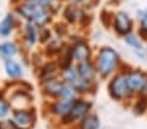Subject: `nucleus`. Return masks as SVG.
Wrapping results in <instances>:
<instances>
[{"mask_svg": "<svg viewBox=\"0 0 147 129\" xmlns=\"http://www.w3.org/2000/svg\"><path fill=\"white\" fill-rule=\"evenodd\" d=\"M18 11H20V13L22 14V16H25L28 20L34 21V22L38 24V25H45L48 21L47 12L45 11L43 7H40L38 3H35L34 0H31L30 4H28V5H22Z\"/></svg>", "mask_w": 147, "mask_h": 129, "instance_id": "nucleus-1", "label": "nucleus"}, {"mask_svg": "<svg viewBox=\"0 0 147 129\" xmlns=\"http://www.w3.org/2000/svg\"><path fill=\"white\" fill-rule=\"evenodd\" d=\"M117 64V53L113 50L104 48L99 55L98 60V70L102 73L103 76H107L108 73L113 70L115 65Z\"/></svg>", "mask_w": 147, "mask_h": 129, "instance_id": "nucleus-2", "label": "nucleus"}, {"mask_svg": "<svg viewBox=\"0 0 147 129\" xmlns=\"http://www.w3.org/2000/svg\"><path fill=\"white\" fill-rule=\"evenodd\" d=\"M65 78L72 84L73 87H77V89H86L89 86V80L83 78L78 73V70L74 68H70L65 72Z\"/></svg>", "mask_w": 147, "mask_h": 129, "instance_id": "nucleus-3", "label": "nucleus"}, {"mask_svg": "<svg viewBox=\"0 0 147 129\" xmlns=\"http://www.w3.org/2000/svg\"><path fill=\"white\" fill-rule=\"evenodd\" d=\"M128 82H126V78L122 76L117 77L113 82L111 84V91L112 95L116 97V98H122V97L126 95L128 93Z\"/></svg>", "mask_w": 147, "mask_h": 129, "instance_id": "nucleus-4", "label": "nucleus"}, {"mask_svg": "<svg viewBox=\"0 0 147 129\" xmlns=\"http://www.w3.org/2000/svg\"><path fill=\"white\" fill-rule=\"evenodd\" d=\"M13 123L18 129H29L33 124V119L26 111H16L13 113Z\"/></svg>", "mask_w": 147, "mask_h": 129, "instance_id": "nucleus-5", "label": "nucleus"}, {"mask_svg": "<svg viewBox=\"0 0 147 129\" xmlns=\"http://www.w3.org/2000/svg\"><path fill=\"white\" fill-rule=\"evenodd\" d=\"M126 82H128V87L131 89L133 91H138V90L143 89L144 84H146V78L142 73L133 72L126 77Z\"/></svg>", "mask_w": 147, "mask_h": 129, "instance_id": "nucleus-6", "label": "nucleus"}, {"mask_svg": "<svg viewBox=\"0 0 147 129\" xmlns=\"http://www.w3.org/2000/svg\"><path fill=\"white\" fill-rule=\"evenodd\" d=\"M89 109V104L85 103V102H76L73 103L72 108H70L69 113H68V119H78V118H82L85 113L87 112Z\"/></svg>", "mask_w": 147, "mask_h": 129, "instance_id": "nucleus-7", "label": "nucleus"}, {"mask_svg": "<svg viewBox=\"0 0 147 129\" xmlns=\"http://www.w3.org/2000/svg\"><path fill=\"white\" fill-rule=\"evenodd\" d=\"M116 30L120 34H126L130 30V20L125 13H119L116 16Z\"/></svg>", "mask_w": 147, "mask_h": 129, "instance_id": "nucleus-8", "label": "nucleus"}, {"mask_svg": "<svg viewBox=\"0 0 147 129\" xmlns=\"http://www.w3.org/2000/svg\"><path fill=\"white\" fill-rule=\"evenodd\" d=\"M73 103H74V102H73L72 99H65V101H63V102H59L55 106V112L59 113V115L67 116L68 113H69L70 108H72Z\"/></svg>", "mask_w": 147, "mask_h": 129, "instance_id": "nucleus-9", "label": "nucleus"}, {"mask_svg": "<svg viewBox=\"0 0 147 129\" xmlns=\"http://www.w3.org/2000/svg\"><path fill=\"white\" fill-rule=\"evenodd\" d=\"M73 55H74V57L77 60L83 61V60H87V57H89V55H90V51L86 45H82V43H81V45H77L74 47Z\"/></svg>", "mask_w": 147, "mask_h": 129, "instance_id": "nucleus-10", "label": "nucleus"}, {"mask_svg": "<svg viewBox=\"0 0 147 129\" xmlns=\"http://www.w3.org/2000/svg\"><path fill=\"white\" fill-rule=\"evenodd\" d=\"M78 73H80L83 78L89 80V78H91V77H92V74H94V70H92V67L86 61V60H83V61H81V64H80Z\"/></svg>", "mask_w": 147, "mask_h": 129, "instance_id": "nucleus-11", "label": "nucleus"}, {"mask_svg": "<svg viewBox=\"0 0 147 129\" xmlns=\"http://www.w3.org/2000/svg\"><path fill=\"white\" fill-rule=\"evenodd\" d=\"M5 68H7V73L11 77H20L21 76V68L17 63H14L13 60H8L5 63Z\"/></svg>", "mask_w": 147, "mask_h": 129, "instance_id": "nucleus-12", "label": "nucleus"}, {"mask_svg": "<svg viewBox=\"0 0 147 129\" xmlns=\"http://www.w3.org/2000/svg\"><path fill=\"white\" fill-rule=\"evenodd\" d=\"M16 53V47L12 43H4L0 46V55L3 57H11Z\"/></svg>", "mask_w": 147, "mask_h": 129, "instance_id": "nucleus-13", "label": "nucleus"}, {"mask_svg": "<svg viewBox=\"0 0 147 129\" xmlns=\"http://www.w3.org/2000/svg\"><path fill=\"white\" fill-rule=\"evenodd\" d=\"M12 24H13V20H12V17L8 16L5 17L1 24H0V34L1 35H8L12 30Z\"/></svg>", "mask_w": 147, "mask_h": 129, "instance_id": "nucleus-14", "label": "nucleus"}, {"mask_svg": "<svg viewBox=\"0 0 147 129\" xmlns=\"http://www.w3.org/2000/svg\"><path fill=\"white\" fill-rule=\"evenodd\" d=\"M59 94H60L61 97H64L65 99H73L76 95V90L72 85H63Z\"/></svg>", "mask_w": 147, "mask_h": 129, "instance_id": "nucleus-15", "label": "nucleus"}, {"mask_svg": "<svg viewBox=\"0 0 147 129\" xmlns=\"http://www.w3.org/2000/svg\"><path fill=\"white\" fill-rule=\"evenodd\" d=\"M98 126H99V121L95 116H87L82 121V129H98Z\"/></svg>", "mask_w": 147, "mask_h": 129, "instance_id": "nucleus-16", "label": "nucleus"}, {"mask_svg": "<svg viewBox=\"0 0 147 129\" xmlns=\"http://www.w3.org/2000/svg\"><path fill=\"white\" fill-rule=\"evenodd\" d=\"M61 86H63V85L59 84L57 81H50L46 85V90H47L50 94H59L61 90Z\"/></svg>", "mask_w": 147, "mask_h": 129, "instance_id": "nucleus-17", "label": "nucleus"}, {"mask_svg": "<svg viewBox=\"0 0 147 129\" xmlns=\"http://www.w3.org/2000/svg\"><path fill=\"white\" fill-rule=\"evenodd\" d=\"M126 42L129 43V45H131L133 47H136L138 51H142V45L138 42V41L136 39V36H131V35H129L128 38H126Z\"/></svg>", "mask_w": 147, "mask_h": 129, "instance_id": "nucleus-18", "label": "nucleus"}, {"mask_svg": "<svg viewBox=\"0 0 147 129\" xmlns=\"http://www.w3.org/2000/svg\"><path fill=\"white\" fill-rule=\"evenodd\" d=\"M28 39L30 43H34L35 42V29H34L33 25H28Z\"/></svg>", "mask_w": 147, "mask_h": 129, "instance_id": "nucleus-19", "label": "nucleus"}, {"mask_svg": "<svg viewBox=\"0 0 147 129\" xmlns=\"http://www.w3.org/2000/svg\"><path fill=\"white\" fill-rule=\"evenodd\" d=\"M8 113V103L3 99H0V118H3Z\"/></svg>", "mask_w": 147, "mask_h": 129, "instance_id": "nucleus-20", "label": "nucleus"}, {"mask_svg": "<svg viewBox=\"0 0 147 129\" xmlns=\"http://www.w3.org/2000/svg\"><path fill=\"white\" fill-rule=\"evenodd\" d=\"M0 129H18V128L12 121H3V123H0Z\"/></svg>", "mask_w": 147, "mask_h": 129, "instance_id": "nucleus-21", "label": "nucleus"}, {"mask_svg": "<svg viewBox=\"0 0 147 129\" xmlns=\"http://www.w3.org/2000/svg\"><path fill=\"white\" fill-rule=\"evenodd\" d=\"M142 26H143L144 30H147V14H144L143 20H142Z\"/></svg>", "mask_w": 147, "mask_h": 129, "instance_id": "nucleus-22", "label": "nucleus"}, {"mask_svg": "<svg viewBox=\"0 0 147 129\" xmlns=\"http://www.w3.org/2000/svg\"><path fill=\"white\" fill-rule=\"evenodd\" d=\"M72 1H80V0H72Z\"/></svg>", "mask_w": 147, "mask_h": 129, "instance_id": "nucleus-23", "label": "nucleus"}]
</instances>
